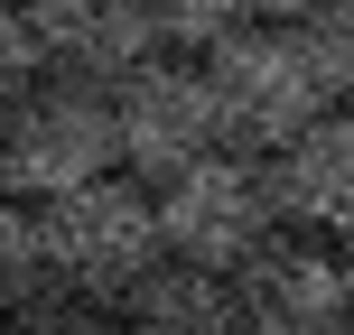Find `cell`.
<instances>
[{"label": "cell", "instance_id": "obj_1", "mask_svg": "<svg viewBox=\"0 0 354 335\" xmlns=\"http://www.w3.org/2000/svg\"><path fill=\"white\" fill-rule=\"evenodd\" d=\"M205 66H214V103H224V140L252 149V159H280L299 131H317L326 112H336V75H326L317 28H270V19H252Z\"/></svg>", "mask_w": 354, "mask_h": 335}, {"label": "cell", "instance_id": "obj_2", "mask_svg": "<svg viewBox=\"0 0 354 335\" xmlns=\"http://www.w3.org/2000/svg\"><path fill=\"white\" fill-rule=\"evenodd\" d=\"M47 214V261L56 289H84V298H131L149 270L168 261V233H159V186H140L131 168L93 177V186L56 195Z\"/></svg>", "mask_w": 354, "mask_h": 335}, {"label": "cell", "instance_id": "obj_3", "mask_svg": "<svg viewBox=\"0 0 354 335\" xmlns=\"http://www.w3.org/2000/svg\"><path fill=\"white\" fill-rule=\"evenodd\" d=\"M0 159H10L19 205H56V195L112 177V168H122L112 93H103V84H66V75H47L19 112H0Z\"/></svg>", "mask_w": 354, "mask_h": 335}, {"label": "cell", "instance_id": "obj_4", "mask_svg": "<svg viewBox=\"0 0 354 335\" xmlns=\"http://www.w3.org/2000/svg\"><path fill=\"white\" fill-rule=\"evenodd\" d=\"M159 233H168V261H196V270H243L261 242H280V195H270V159L252 149H214L205 168L168 177L159 186Z\"/></svg>", "mask_w": 354, "mask_h": 335}, {"label": "cell", "instance_id": "obj_5", "mask_svg": "<svg viewBox=\"0 0 354 335\" xmlns=\"http://www.w3.org/2000/svg\"><path fill=\"white\" fill-rule=\"evenodd\" d=\"M112 131H122V168L140 186H168V177L205 168L214 149H233L205 56H149L140 75H122L112 84Z\"/></svg>", "mask_w": 354, "mask_h": 335}, {"label": "cell", "instance_id": "obj_6", "mask_svg": "<svg viewBox=\"0 0 354 335\" xmlns=\"http://www.w3.org/2000/svg\"><path fill=\"white\" fill-rule=\"evenodd\" d=\"M233 317H243V335H336L354 317L345 251L317 242V233L261 242L243 270H233Z\"/></svg>", "mask_w": 354, "mask_h": 335}, {"label": "cell", "instance_id": "obj_7", "mask_svg": "<svg viewBox=\"0 0 354 335\" xmlns=\"http://www.w3.org/2000/svg\"><path fill=\"white\" fill-rule=\"evenodd\" d=\"M28 28H37V47H47V75L103 84V93L159 56L149 0H28Z\"/></svg>", "mask_w": 354, "mask_h": 335}, {"label": "cell", "instance_id": "obj_8", "mask_svg": "<svg viewBox=\"0 0 354 335\" xmlns=\"http://www.w3.org/2000/svg\"><path fill=\"white\" fill-rule=\"evenodd\" d=\"M270 195H280L289 233H317V242H345L354 233V112L345 103L270 159Z\"/></svg>", "mask_w": 354, "mask_h": 335}, {"label": "cell", "instance_id": "obj_9", "mask_svg": "<svg viewBox=\"0 0 354 335\" xmlns=\"http://www.w3.org/2000/svg\"><path fill=\"white\" fill-rule=\"evenodd\" d=\"M122 317H131V335H243L233 280H224V270H196V261H159L122 298Z\"/></svg>", "mask_w": 354, "mask_h": 335}, {"label": "cell", "instance_id": "obj_10", "mask_svg": "<svg viewBox=\"0 0 354 335\" xmlns=\"http://www.w3.org/2000/svg\"><path fill=\"white\" fill-rule=\"evenodd\" d=\"M56 289V261H47V214L37 205H0V326H19L37 298Z\"/></svg>", "mask_w": 354, "mask_h": 335}, {"label": "cell", "instance_id": "obj_11", "mask_svg": "<svg viewBox=\"0 0 354 335\" xmlns=\"http://www.w3.org/2000/svg\"><path fill=\"white\" fill-rule=\"evenodd\" d=\"M159 19V47H187V56H214L224 37L252 28V0H149Z\"/></svg>", "mask_w": 354, "mask_h": 335}, {"label": "cell", "instance_id": "obj_12", "mask_svg": "<svg viewBox=\"0 0 354 335\" xmlns=\"http://www.w3.org/2000/svg\"><path fill=\"white\" fill-rule=\"evenodd\" d=\"M19 335H131L122 298H84V289H47V298L19 317Z\"/></svg>", "mask_w": 354, "mask_h": 335}, {"label": "cell", "instance_id": "obj_13", "mask_svg": "<svg viewBox=\"0 0 354 335\" xmlns=\"http://www.w3.org/2000/svg\"><path fill=\"white\" fill-rule=\"evenodd\" d=\"M37 84H47V47L28 28V0H0V112H19Z\"/></svg>", "mask_w": 354, "mask_h": 335}, {"label": "cell", "instance_id": "obj_14", "mask_svg": "<svg viewBox=\"0 0 354 335\" xmlns=\"http://www.w3.org/2000/svg\"><path fill=\"white\" fill-rule=\"evenodd\" d=\"M317 47H326V75H336V103H354V0L317 28Z\"/></svg>", "mask_w": 354, "mask_h": 335}, {"label": "cell", "instance_id": "obj_15", "mask_svg": "<svg viewBox=\"0 0 354 335\" xmlns=\"http://www.w3.org/2000/svg\"><path fill=\"white\" fill-rule=\"evenodd\" d=\"M345 0H252V19H270V28H326Z\"/></svg>", "mask_w": 354, "mask_h": 335}, {"label": "cell", "instance_id": "obj_16", "mask_svg": "<svg viewBox=\"0 0 354 335\" xmlns=\"http://www.w3.org/2000/svg\"><path fill=\"white\" fill-rule=\"evenodd\" d=\"M10 195H19V186H10V159H0V205H10Z\"/></svg>", "mask_w": 354, "mask_h": 335}, {"label": "cell", "instance_id": "obj_17", "mask_svg": "<svg viewBox=\"0 0 354 335\" xmlns=\"http://www.w3.org/2000/svg\"><path fill=\"white\" fill-rule=\"evenodd\" d=\"M336 251H345V280H354V233H345V242H336Z\"/></svg>", "mask_w": 354, "mask_h": 335}, {"label": "cell", "instance_id": "obj_18", "mask_svg": "<svg viewBox=\"0 0 354 335\" xmlns=\"http://www.w3.org/2000/svg\"><path fill=\"white\" fill-rule=\"evenodd\" d=\"M336 335H354V317H345V326H336Z\"/></svg>", "mask_w": 354, "mask_h": 335}, {"label": "cell", "instance_id": "obj_19", "mask_svg": "<svg viewBox=\"0 0 354 335\" xmlns=\"http://www.w3.org/2000/svg\"><path fill=\"white\" fill-rule=\"evenodd\" d=\"M0 335H19V326H0Z\"/></svg>", "mask_w": 354, "mask_h": 335}]
</instances>
